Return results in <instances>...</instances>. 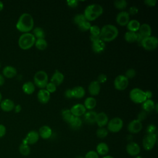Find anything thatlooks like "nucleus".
<instances>
[{
    "instance_id": "69168bd1",
    "label": "nucleus",
    "mask_w": 158,
    "mask_h": 158,
    "mask_svg": "<svg viewBox=\"0 0 158 158\" xmlns=\"http://www.w3.org/2000/svg\"><path fill=\"white\" fill-rule=\"evenodd\" d=\"M1 101H2V94H1V93H0V102H1Z\"/></svg>"
},
{
    "instance_id": "7ed1b4c3",
    "label": "nucleus",
    "mask_w": 158,
    "mask_h": 158,
    "mask_svg": "<svg viewBox=\"0 0 158 158\" xmlns=\"http://www.w3.org/2000/svg\"><path fill=\"white\" fill-rule=\"evenodd\" d=\"M103 8L99 4H91L87 6L84 10V16L86 20L93 21L103 13Z\"/></svg>"
},
{
    "instance_id": "f3484780",
    "label": "nucleus",
    "mask_w": 158,
    "mask_h": 158,
    "mask_svg": "<svg viewBox=\"0 0 158 158\" xmlns=\"http://www.w3.org/2000/svg\"><path fill=\"white\" fill-rule=\"evenodd\" d=\"M51 98V93H49L46 89H41L37 93V99L38 101L42 104L47 103Z\"/></svg>"
},
{
    "instance_id": "0eeeda50",
    "label": "nucleus",
    "mask_w": 158,
    "mask_h": 158,
    "mask_svg": "<svg viewBox=\"0 0 158 158\" xmlns=\"http://www.w3.org/2000/svg\"><path fill=\"white\" fill-rule=\"evenodd\" d=\"M157 134H146L142 141V145L144 149L147 151L152 150L157 143Z\"/></svg>"
},
{
    "instance_id": "6e6d98bb",
    "label": "nucleus",
    "mask_w": 158,
    "mask_h": 158,
    "mask_svg": "<svg viewBox=\"0 0 158 158\" xmlns=\"http://www.w3.org/2000/svg\"><path fill=\"white\" fill-rule=\"evenodd\" d=\"M89 39L91 41V42H94L96 41H98L99 40H101L100 38V35H90L89 36Z\"/></svg>"
},
{
    "instance_id": "79ce46f5",
    "label": "nucleus",
    "mask_w": 158,
    "mask_h": 158,
    "mask_svg": "<svg viewBox=\"0 0 158 158\" xmlns=\"http://www.w3.org/2000/svg\"><path fill=\"white\" fill-rule=\"evenodd\" d=\"M89 32L91 35H99L101 28L98 25H91L89 28Z\"/></svg>"
},
{
    "instance_id": "4be33fe9",
    "label": "nucleus",
    "mask_w": 158,
    "mask_h": 158,
    "mask_svg": "<svg viewBox=\"0 0 158 158\" xmlns=\"http://www.w3.org/2000/svg\"><path fill=\"white\" fill-rule=\"evenodd\" d=\"M109 151V148L107 143L104 142H101L98 143L96 148V152L99 156H104L107 155Z\"/></svg>"
},
{
    "instance_id": "1a4fd4ad",
    "label": "nucleus",
    "mask_w": 158,
    "mask_h": 158,
    "mask_svg": "<svg viewBox=\"0 0 158 158\" xmlns=\"http://www.w3.org/2000/svg\"><path fill=\"white\" fill-rule=\"evenodd\" d=\"M140 46L148 51L154 50L158 46V39L157 37L151 35L146 37L142 40Z\"/></svg>"
},
{
    "instance_id": "20e7f679",
    "label": "nucleus",
    "mask_w": 158,
    "mask_h": 158,
    "mask_svg": "<svg viewBox=\"0 0 158 158\" xmlns=\"http://www.w3.org/2000/svg\"><path fill=\"white\" fill-rule=\"evenodd\" d=\"M35 41L36 38L32 33L30 32L23 33L19 38L18 44L21 49L27 50L35 44Z\"/></svg>"
},
{
    "instance_id": "ea45409f",
    "label": "nucleus",
    "mask_w": 158,
    "mask_h": 158,
    "mask_svg": "<svg viewBox=\"0 0 158 158\" xmlns=\"http://www.w3.org/2000/svg\"><path fill=\"white\" fill-rule=\"evenodd\" d=\"M91 25V23L88 20H85L78 25V27L80 30L82 31H86L89 30Z\"/></svg>"
},
{
    "instance_id": "49530a36",
    "label": "nucleus",
    "mask_w": 158,
    "mask_h": 158,
    "mask_svg": "<svg viewBox=\"0 0 158 158\" xmlns=\"http://www.w3.org/2000/svg\"><path fill=\"white\" fill-rule=\"evenodd\" d=\"M56 88H57V86L54 84L51 83V82H48V84L46 85V87H45L46 89L49 93H52L55 92L56 91Z\"/></svg>"
},
{
    "instance_id": "72a5a7b5",
    "label": "nucleus",
    "mask_w": 158,
    "mask_h": 158,
    "mask_svg": "<svg viewBox=\"0 0 158 158\" xmlns=\"http://www.w3.org/2000/svg\"><path fill=\"white\" fill-rule=\"evenodd\" d=\"M35 45L38 49L43 51L46 49V48H47L48 43L44 38H39V39H36Z\"/></svg>"
},
{
    "instance_id": "8fccbe9b",
    "label": "nucleus",
    "mask_w": 158,
    "mask_h": 158,
    "mask_svg": "<svg viewBox=\"0 0 158 158\" xmlns=\"http://www.w3.org/2000/svg\"><path fill=\"white\" fill-rule=\"evenodd\" d=\"M138 12V8L136 6H131L128 11V13L129 14V15H136L137 13Z\"/></svg>"
},
{
    "instance_id": "864d4df0",
    "label": "nucleus",
    "mask_w": 158,
    "mask_h": 158,
    "mask_svg": "<svg viewBox=\"0 0 158 158\" xmlns=\"http://www.w3.org/2000/svg\"><path fill=\"white\" fill-rule=\"evenodd\" d=\"M6 133V128L2 125L0 124V138H2Z\"/></svg>"
},
{
    "instance_id": "a19ab883",
    "label": "nucleus",
    "mask_w": 158,
    "mask_h": 158,
    "mask_svg": "<svg viewBox=\"0 0 158 158\" xmlns=\"http://www.w3.org/2000/svg\"><path fill=\"white\" fill-rule=\"evenodd\" d=\"M85 20H86L83 14H77L73 17V22L77 25Z\"/></svg>"
},
{
    "instance_id": "c85d7f7f",
    "label": "nucleus",
    "mask_w": 158,
    "mask_h": 158,
    "mask_svg": "<svg viewBox=\"0 0 158 158\" xmlns=\"http://www.w3.org/2000/svg\"><path fill=\"white\" fill-rule=\"evenodd\" d=\"M140 25L141 24L138 20L135 19H132V20H130V21L128 22V23L126 26L128 31L136 33L137 31H138Z\"/></svg>"
},
{
    "instance_id": "13d9d810",
    "label": "nucleus",
    "mask_w": 158,
    "mask_h": 158,
    "mask_svg": "<svg viewBox=\"0 0 158 158\" xmlns=\"http://www.w3.org/2000/svg\"><path fill=\"white\" fill-rule=\"evenodd\" d=\"M14 110H15V112L16 113H19V112H20L21 111V110H22V106H21V105H20V104H17V105H15V106H14Z\"/></svg>"
},
{
    "instance_id": "6ab92c4d",
    "label": "nucleus",
    "mask_w": 158,
    "mask_h": 158,
    "mask_svg": "<svg viewBox=\"0 0 158 158\" xmlns=\"http://www.w3.org/2000/svg\"><path fill=\"white\" fill-rule=\"evenodd\" d=\"M15 106V104L12 100L10 99H4L2 100L0 102V107L1 109L6 112H9L14 109Z\"/></svg>"
},
{
    "instance_id": "5701e85b",
    "label": "nucleus",
    "mask_w": 158,
    "mask_h": 158,
    "mask_svg": "<svg viewBox=\"0 0 158 158\" xmlns=\"http://www.w3.org/2000/svg\"><path fill=\"white\" fill-rule=\"evenodd\" d=\"M17 69L12 65H6L2 69V75L8 78L14 77L17 75Z\"/></svg>"
},
{
    "instance_id": "338daca9",
    "label": "nucleus",
    "mask_w": 158,
    "mask_h": 158,
    "mask_svg": "<svg viewBox=\"0 0 158 158\" xmlns=\"http://www.w3.org/2000/svg\"><path fill=\"white\" fill-rule=\"evenodd\" d=\"M0 67H1V63H0Z\"/></svg>"
},
{
    "instance_id": "a18cd8bd",
    "label": "nucleus",
    "mask_w": 158,
    "mask_h": 158,
    "mask_svg": "<svg viewBox=\"0 0 158 158\" xmlns=\"http://www.w3.org/2000/svg\"><path fill=\"white\" fill-rule=\"evenodd\" d=\"M146 131V134H157V128L154 125L150 124L147 127Z\"/></svg>"
},
{
    "instance_id": "3c124183",
    "label": "nucleus",
    "mask_w": 158,
    "mask_h": 158,
    "mask_svg": "<svg viewBox=\"0 0 158 158\" xmlns=\"http://www.w3.org/2000/svg\"><path fill=\"white\" fill-rule=\"evenodd\" d=\"M67 4L70 7H76L78 4V1H77V0H68V1H67Z\"/></svg>"
},
{
    "instance_id": "39448f33",
    "label": "nucleus",
    "mask_w": 158,
    "mask_h": 158,
    "mask_svg": "<svg viewBox=\"0 0 158 158\" xmlns=\"http://www.w3.org/2000/svg\"><path fill=\"white\" fill-rule=\"evenodd\" d=\"M34 85L41 89L45 88L48 83V76L44 70H39L36 72L33 77Z\"/></svg>"
},
{
    "instance_id": "0e129e2a",
    "label": "nucleus",
    "mask_w": 158,
    "mask_h": 158,
    "mask_svg": "<svg viewBox=\"0 0 158 158\" xmlns=\"http://www.w3.org/2000/svg\"><path fill=\"white\" fill-rule=\"evenodd\" d=\"M133 158H143L142 156H139V155H138V156H135V157H133Z\"/></svg>"
},
{
    "instance_id": "4c0bfd02",
    "label": "nucleus",
    "mask_w": 158,
    "mask_h": 158,
    "mask_svg": "<svg viewBox=\"0 0 158 158\" xmlns=\"http://www.w3.org/2000/svg\"><path fill=\"white\" fill-rule=\"evenodd\" d=\"M96 136L98 138L103 139L105 138L109 133V131L107 130V128L104 127H99L97 130H96Z\"/></svg>"
},
{
    "instance_id": "de8ad7c7",
    "label": "nucleus",
    "mask_w": 158,
    "mask_h": 158,
    "mask_svg": "<svg viewBox=\"0 0 158 158\" xmlns=\"http://www.w3.org/2000/svg\"><path fill=\"white\" fill-rule=\"evenodd\" d=\"M107 80V77L106 74L104 73H101L100 75H99V76L98 77V80L97 81L99 82V84L101 83H105Z\"/></svg>"
},
{
    "instance_id": "f03ea898",
    "label": "nucleus",
    "mask_w": 158,
    "mask_h": 158,
    "mask_svg": "<svg viewBox=\"0 0 158 158\" xmlns=\"http://www.w3.org/2000/svg\"><path fill=\"white\" fill-rule=\"evenodd\" d=\"M118 35V30L115 25L106 24L101 28L99 35L101 40L104 42H110L114 40Z\"/></svg>"
},
{
    "instance_id": "603ef678",
    "label": "nucleus",
    "mask_w": 158,
    "mask_h": 158,
    "mask_svg": "<svg viewBox=\"0 0 158 158\" xmlns=\"http://www.w3.org/2000/svg\"><path fill=\"white\" fill-rule=\"evenodd\" d=\"M144 2L146 5L150 6V7H153L155 6L156 3H157V1L156 0H144Z\"/></svg>"
},
{
    "instance_id": "a878e982",
    "label": "nucleus",
    "mask_w": 158,
    "mask_h": 158,
    "mask_svg": "<svg viewBox=\"0 0 158 158\" xmlns=\"http://www.w3.org/2000/svg\"><path fill=\"white\" fill-rule=\"evenodd\" d=\"M138 33L143 36L144 38L148 37L151 35V28L148 23H143L140 25L139 28L138 30Z\"/></svg>"
},
{
    "instance_id": "412c9836",
    "label": "nucleus",
    "mask_w": 158,
    "mask_h": 158,
    "mask_svg": "<svg viewBox=\"0 0 158 158\" xmlns=\"http://www.w3.org/2000/svg\"><path fill=\"white\" fill-rule=\"evenodd\" d=\"M64 74L58 70H56V72L52 74L50 82L52 83L56 86H57L64 81Z\"/></svg>"
},
{
    "instance_id": "58836bf2",
    "label": "nucleus",
    "mask_w": 158,
    "mask_h": 158,
    "mask_svg": "<svg viewBox=\"0 0 158 158\" xmlns=\"http://www.w3.org/2000/svg\"><path fill=\"white\" fill-rule=\"evenodd\" d=\"M114 6L120 10H123L127 6V2L125 0H116L114 2Z\"/></svg>"
},
{
    "instance_id": "e433bc0d",
    "label": "nucleus",
    "mask_w": 158,
    "mask_h": 158,
    "mask_svg": "<svg viewBox=\"0 0 158 158\" xmlns=\"http://www.w3.org/2000/svg\"><path fill=\"white\" fill-rule=\"evenodd\" d=\"M61 115H62V117L63 120L68 123L70 122V121L72 120V118L74 117L72 114V113L69 109L62 110Z\"/></svg>"
},
{
    "instance_id": "7c9ffc66",
    "label": "nucleus",
    "mask_w": 158,
    "mask_h": 158,
    "mask_svg": "<svg viewBox=\"0 0 158 158\" xmlns=\"http://www.w3.org/2000/svg\"><path fill=\"white\" fill-rule=\"evenodd\" d=\"M154 106L155 103L153 100L146 99L142 103V109L146 112H149L154 109Z\"/></svg>"
},
{
    "instance_id": "473e14b6",
    "label": "nucleus",
    "mask_w": 158,
    "mask_h": 158,
    "mask_svg": "<svg viewBox=\"0 0 158 158\" xmlns=\"http://www.w3.org/2000/svg\"><path fill=\"white\" fill-rule=\"evenodd\" d=\"M124 39L128 43L136 42L137 40V33L128 31L125 33Z\"/></svg>"
},
{
    "instance_id": "052dcab7",
    "label": "nucleus",
    "mask_w": 158,
    "mask_h": 158,
    "mask_svg": "<svg viewBox=\"0 0 158 158\" xmlns=\"http://www.w3.org/2000/svg\"><path fill=\"white\" fill-rule=\"evenodd\" d=\"M3 7H4V3L2 2V1H0V11L3 9Z\"/></svg>"
},
{
    "instance_id": "dca6fc26",
    "label": "nucleus",
    "mask_w": 158,
    "mask_h": 158,
    "mask_svg": "<svg viewBox=\"0 0 158 158\" xmlns=\"http://www.w3.org/2000/svg\"><path fill=\"white\" fill-rule=\"evenodd\" d=\"M109 122V118L107 114L104 112H101L97 113L96 118V123L97 125L99 127H104V126L107 125Z\"/></svg>"
},
{
    "instance_id": "a211bd4d",
    "label": "nucleus",
    "mask_w": 158,
    "mask_h": 158,
    "mask_svg": "<svg viewBox=\"0 0 158 158\" xmlns=\"http://www.w3.org/2000/svg\"><path fill=\"white\" fill-rule=\"evenodd\" d=\"M38 132L40 135V137L44 139H48L50 138L52 134V129L48 125H43L41 127Z\"/></svg>"
},
{
    "instance_id": "f257e3e1",
    "label": "nucleus",
    "mask_w": 158,
    "mask_h": 158,
    "mask_svg": "<svg viewBox=\"0 0 158 158\" xmlns=\"http://www.w3.org/2000/svg\"><path fill=\"white\" fill-rule=\"evenodd\" d=\"M15 26L17 29L21 32H29L33 30L34 27V20L32 15L27 12L22 14L20 15Z\"/></svg>"
},
{
    "instance_id": "5fc2aeb1",
    "label": "nucleus",
    "mask_w": 158,
    "mask_h": 158,
    "mask_svg": "<svg viewBox=\"0 0 158 158\" xmlns=\"http://www.w3.org/2000/svg\"><path fill=\"white\" fill-rule=\"evenodd\" d=\"M64 96L65 98L68 99H71L73 98L72 93V89H67L64 92Z\"/></svg>"
},
{
    "instance_id": "2eb2a0df",
    "label": "nucleus",
    "mask_w": 158,
    "mask_h": 158,
    "mask_svg": "<svg viewBox=\"0 0 158 158\" xmlns=\"http://www.w3.org/2000/svg\"><path fill=\"white\" fill-rule=\"evenodd\" d=\"M86 108L85 107L84 105L82 104H76L73 105L70 109L72 114L74 117H80L81 115H83L86 112Z\"/></svg>"
},
{
    "instance_id": "e2e57ef3",
    "label": "nucleus",
    "mask_w": 158,
    "mask_h": 158,
    "mask_svg": "<svg viewBox=\"0 0 158 158\" xmlns=\"http://www.w3.org/2000/svg\"><path fill=\"white\" fill-rule=\"evenodd\" d=\"M157 106H158V105H157V104L156 103V104H155V106H154V109L156 110V112H157Z\"/></svg>"
},
{
    "instance_id": "6e6552de",
    "label": "nucleus",
    "mask_w": 158,
    "mask_h": 158,
    "mask_svg": "<svg viewBox=\"0 0 158 158\" xmlns=\"http://www.w3.org/2000/svg\"><path fill=\"white\" fill-rule=\"evenodd\" d=\"M107 126V129L109 131L112 133H117L122 129L123 122L120 117H114L109 120Z\"/></svg>"
},
{
    "instance_id": "9b49d317",
    "label": "nucleus",
    "mask_w": 158,
    "mask_h": 158,
    "mask_svg": "<svg viewBox=\"0 0 158 158\" xmlns=\"http://www.w3.org/2000/svg\"><path fill=\"white\" fill-rule=\"evenodd\" d=\"M40 139V135L38 132L35 130L30 131L26 135L25 138L22 140V143L23 144H26L28 145H31L36 143Z\"/></svg>"
},
{
    "instance_id": "cd10ccee",
    "label": "nucleus",
    "mask_w": 158,
    "mask_h": 158,
    "mask_svg": "<svg viewBox=\"0 0 158 158\" xmlns=\"http://www.w3.org/2000/svg\"><path fill=\"white\" fill-rule=\"evenodd\" d=\"M22 90L27 94H31L35 90V86L32 81H26L22 85Z\"/></svg>"
},
{
    "instance_id": "b1692460",
    "label": "nucleus",
    "mask_w": 158,
    "mask_h": 158,
    "mask_svg": "<svg viewBox=\"0 0 158 158\" xmlns=\"http://www.w3.org/2000/svg\"><path fill=\"white\" fill-rule=\"evenodd\" d=\"M106 48V44L105 42H104L101 40H99L98 41H96L92 43L91 48L93 52L95 53H101Z\"/></svg>"
},
{
    "instance_id": "9d476101",
    "label": "nucleus",
    "mask_w": 158,
    "mask_h": 158,
    "mask_svg": "<svg viewBox=\"0 0 158 158\" xmlns=\"http://www.w3.org/2000/svg\"><path fill=\"white\" fill-rule=\"evenodd\" d=\"M128 79L123 75L117 76L114 81V85L116 89L122 91L125 89L128 86Z\"/></svg>"
},
{
    "instance_id": "c03bdc74",
    "label": "nucleus",
    "mask_w": 158,
    "mask_h": 158,
    "mask_svg": "<svg viewBox=\"0 0 158 158\" xmlns=\"http://www.w3.org/2000/svg\"><path fill=\"white\" fill-rule=\"evenodd\" d=\"M99 156L98 154V153L96 152V151L91 150L88 151L83 158H99Z\"/></svg>"
},
{
    "instance_id": "f704fd0d",
    "label": "nucleus",
    "mask_w": 158,
    "mask_h": 158,
    "mask_svg": "<svg viewBox=\"0 0 158 158\" xmlns=\"http://www.w3.org/2000/svg\"><path fill=\"white\" fill-rule=\"evenodd\" d=\"M19 152L23 156H28L31 152V148L29 145L21 143L19 147Z\"/></svg>"
},
{
    "instance_id": "c756f323",
    "label": "nucleus",
    "mask_w": 158,
    "mask_h": 158,
    "mask_svg": "<svg viewBox=\"0 0 158 158\" xmlns=\"http://www.w3.org/2000/svg\"><path fill=\"white\" fill-rule=\"evenodd\" d=\"M70 127L74 130L80 129L82 125V120L80 117H73L69 123Z\"/></svg>"
},
{
    "instance_id": "680f3d73",
    "label": "nucleus",
    "mask_w": 158,
    "mask_h": 158,
    "mask_svg": "<svg viewBox=\"0 0 158 158\" xmlns=\"http://www.w3.org/2000/svg\"><path fill=\"white\" fill-rule=\"evenodd\" d=\"M102 158H115V157H114L113 156H110V155H106V156H102Z\"/></svg>"
},
{
    "instance_id": "f8f14e48",
    "label": "nucleus",
    "mask_w": 158,
    "mask_h": 158,
    "mask_svg": "<svg viewBox=\"0 0 158 158\" xmlns=\"http://www.w3.org/2000/svg\"><path fill=\"white\" fill-rule=\"evenodd\" d=\"M126 152L128 155L135 157L139 154L141 152V148L137 143L135 141H130L126 146Z\"/></svg>"
},
{
    "instance_id": "aec40b11",
    "label": "nucleus",
    "mask_w": 158,
    "mask_h": 158,
    "mask_svg": "<svg viewBox=\"0 0 158 158\" xmlns=\"http://www.w3.org/2000/svg\"><path fill=\"white\" fill-rule=\"evenodd\" d=\"M101 90V85L97 80L92 81L88 86V92L91 96L99 94Z\"/></svg>"
},
{
    "instance_id": "2f4dec72",
    "label": "nucleus",
    "mask_w": 158,
    "mask_h": 158,
    "mask_svg": "<svg viewBox=\"0 0 158 158\" xmlns=\"http://www.w3.org/2000/svg\"><path fill=\"white\" fill-rule=\"evenodd\" d=\"M83 105L86 109L91 110L96 106V100L93 97H88L85 99Z\"/></svg>"
},
{
    "instance_id": "4d7b16f0",
    "label": "nucleus",
    "mask_w": 158,
    "mask_h": 158,
    "mask_svg": "<svg viewBox=\"0 0 158 158\" xmlns=\"http://www.w3.org/2000/svg\"><path fill=\"white\" fill-rule=\"evenodd\" d=\"M144 93H145V96H146V99H151V98L152 97V93L149 90H147V91H144Z\"/></svg>"
},
{
    "instance_id": "393cba45",
    "label": "nucleus",
    "mask_w": 158,
    "mask_h": 158,
    "mask_svg": "<svg viewBox=\"0 0 158 158\" xmlns=\"http://www.w3.org/2000/svg\"><path fill=\"white\" fill-rule=\"evenodd\" d=\"M97 112L94 110H89L86 112L83 115L84 121L88 124H93L96 123Z\"/></svg>"
},
{
    "instance_id": "bf43d9fd",
    "label": "nucleus",
    "mask_w": 158,
    "mask_h": 158,
    "mask_svg": "<svg viewBox=\"0 0 158 158\" xmlns=\"http://www.w3.org/2000/svg\"><path fill=\"white\" fill-rule=\"evenodd\" d=\"M4 81H5V79L4 76L0 73V86H2L4 83Z\"/></svg>"
},
{
    "instance_id": "09e8293b",
    "label": "nucleus",
    "mask_w": 158,
    "mask_h": 158,
    "mask_svg": "<svg viewBox=\"0 0 158 158\" xmlns=\"http://www.w3.org/2000/svg\"><path fill=\"white\" fill-rule=\"evenodd\" d=\"M146 117H147V112H146L144 111V110H142V111H141V112L138 114L137 120H138L140 121V122H142L143 120H144L146 119Z\"/></svg>"
},
{
    "instance_id": "37998d69",
    "label": "nucleus",
    "mask_w": 158,
    "mask_h": 158,
    "mask_svg": "<svg viewBox=\"0 0 158 158\" xmlns=\"http://www.w3.org/2000/svg\"><path fill=\"white\" fill-rule=\"evenodd\" d=\"M136 74V70L134 69L130 68V69H128L127 70V71L125 72V76L128 79H130V78H133V77H135Z\"/></svg>"
},
{
    "instance_id": "4468645a",
    "label": "nucleus",
    "mask_w": 158,
    "mask_h": 158,
    "mask_svg": "<svg viewBox=\"0 0 158 158\" xmlns=\"http://www.w3.org/2000/svg\"><path fill=\"white\" fill-rule=\"evenodd\" d=\"M130 21V15L127 11L122 10L116 16V22L120 26H126Z\"/></svg>"
},
{
    "instance_id": "ddd939ff",
    "label": "nucleus",
    "mask_w": 158,
    "mask_h": 158,
    "mask_svg": "<svg viewBox=\"0 0 158 158\" xmlns=\"http://www.w3.org/2000/svg\"><path fill=\"white\" fill-rule=\"evenodd\" d=\"M143 128L142 122L137 119L131 120L127 125V130L132 134H136L141 131Z\"/></svg>"
},
{
    "instance_id": "423d86ee",
    "label": "nucleus",
    "mask_w": 158,
    "mask_h": 158,
    "mask_svg": "<svg viewBox=\"0 0 158 158\" xmlns=\"http://www.w3.org/2000/svg\"><path fill=\"white\" fill-rule=\"evenodd\" d=\"M129 97L131 101L136 104L143 103L146 100L144 91L138 88H133L130 91Z\"/></svg>"
},
{
    "instance_id": "bb28decb",
    "label": "nucleus",
    "mask_w": 158,
    "mask_h": 158,
    "mask_svg": "<svg viewBox=\"0 0 158 158\" xmlns=\"http://www.w3.org/2000/svg\"><path fill=\"white\" fill-rule=\"evenodd\" d=\"M72 93L73 98L77 99H80L84 97L85 95V90L81 86H77L72 89Z\"/></svg>"
},
{
    "instance_id": "c9c22d12",
    "label": "nucleus",
    "mask_w": 158,
    "mask_h": 158,
    "mask_svg": "<svg viewBox=\"0 0 158 158\" xmlns=\"http://www.w3.org/2000/svg\"><path fill=\"white\" fill-rule=\"evenodd\" d=\"M35 38L37 39L39 38H44L45 37V33L43 29L40 27H36L33 30V33H32Z\"/></svg>"
}]
</instances>
